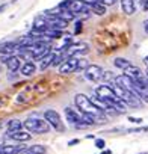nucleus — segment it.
<instances>
[{
  "mask_svg": "<svg viewBox=\"0 0 148 154\" xmlns=\"http://www.w3.org/2000/svg\"><path fill=\"white\" fill-rule=\"evenodd\" d=\"M121 2V9L122 12H125L127 15H131L136 12V6H134V0H119Z\"/></svg>",
  "mask_w": 148,
  "mask_h": 154,
  "instance_id": "obj_15",
  "label": "nucleus"
},
{
  "mask_svg": "<svg viewBox=\"0 0 148 154\" xmlns=\"http://www.w3.org/2000/svg\"><path fill=\"white\" fill-rule=\"evenodd\" d=\"M59 8H65L74 14H86L88 12V6L82 0H65L63 3L59 5Z\"/></svg>",
  "mask_w": 148,
  "mask_h": 154,
  "instance_id": "obj_5",
  "label": "nucleus"
},
{
  "mask_svg": "<svg viewBox=\"0 0 148 154\" xmlns=\"http://www.w3.org/2000/svg\"><path fill=\"white\" fill-rule=\"evenodd\" d=\"M143 27H145V30L148 32V20H145V23H143Z\"/></svg>",
  "mask_w": 148,
  "mask_h": 154,
  "instance_id": "obj_29",
  "label": "nucleus"
},
{
  "mask_svg": "<svg viewBox=\"0 0 148 154\" xmlns=\"http://www.w3.org/2000/svg\"><path fill=\"white\" fill-rule=\"evenodd\" d=\"M100 154H112V151H110V149H104V151H101Z\"/></svg>",
  "mask_w": 148,
  "mask_h": 154,
  "instance_id": "obj_28",
  "label": "nucleus"
},
{
  "mask_svg": "<svg viewBox=\"0 0 148 154\" xmlns=\"http://www.w3.org/2000/svg\"><path fill=\"white\" fill-rule=\"evenodd\" d=\"M3 62H5V65L8 66V69H9L11 72L18 71L20 66H21V57H20V56H15V54H11V56L5 57Z\"/></svg>",
  "mask_w": 148,
  "mask_h": 154,
  "instance_id": "obj_12",
  "label": "nucleus"
},
{
  "mask_svg": "<svg viewBox=\"0 0 148 154\" xmlns=\"http://www.w3.org/2000/svg\"><path fill=\"white\" fill-rule=\"evenodd\" d=\"M143 62H145V65H148V56H146V57L143 59Z\"/></svg>",
  "mask_w": 148,
  "mask_h": 154,
  "instance_id": "obj_31",
  "label": "nucleus"
},
{
  "mask_svg": "<svg viewBox=\"0 0 148 154\" xmlns=\"http://www.w3.org/2000/svg\"><path fill=\"white\" fill-rule=\"evenodd\" d=\"M83 75L85 79H88L89 82H100L101 80V75H103V68L100 65H88L86 68H83Z\"/></svg>",
  "mask_w": 148,
  "mask_h": 154,
  "instance_id": "obj_6",
  "label": "nucleus"
},
{
  "mask_svg": "<svg viewBox=\"0 0 148 154\" xmlns=\"http://www.w3.org/2000/svg\"><path fill=\"white\" fill-rule=\"evenodd\" d=\"M79 142H80L79 139H74V140H69V142H68V145H69V146H74V145H77Z\"/></svg>",
  "mask_w": 148,
  "mask_h": 154,
  "instance_id": "obj_26",
  "label": "nucleus"
},
{
  "mask_svg": "<svg viewBox=\"0 0 148 154\" xmlns=\"http://www.w3.org/2000/svg\"><path fill=\"white\" fill-rule=\"evenodd\" d=\"M91 8L94 9V12H95L97 15H103V14L106 12V9H104V6H103V3H100V2H98V3H95V5H92Z\"/></svg>",
  "mask_w": 148,
  "mask_h": 154,
  "instance_id": "obj_21",
  "label": "nucleus"
},
{
  "mask_svg": "<svg viewBox=\"0 0 148 154\" xmlns=\"http://www.w3.org/2000/svg\"><path fill=\"white\" fill-rule=\"evenodd\" d=\"M29 154H44L47 149L44 145H32L30 148H26Z\"/></svg>",
  "mask_w": 148,
  "mask_h": 154,
  "instance_id": "obj_19",
  "label": "nucleus"
},
{
  "mask_svg": "<svg viewBox=\"0 0 148 154\" xmlns=\"http://www.w3.org/2000/svg\"><path fill=\"white\" fill-rule=\"evenodd\" d=\"M21 127H23V122L18 119H11L8 122V130H20Z\"/></svg>",
  "mask_w": 148,
  "mask_h": 154,
  "instance_id": "obj_20",
  "label": "nucleus"
},
{
  "mask_svg": "<svg viewBox=\"0 0 148 154\" xmlns=\"http://www.w3.org/2000/svg\"><path fill=\"white\" fill-rule=\"evenodd\" d=\"M113 74H112V71H103V75H101V79H104V80H110V79H113Z\"/></svg>",
  "mask_w": 148,
  "mask_h": 154,
  "instance_id": "obj_22",
  "label": "nucleus"
},
{
  "mask_svg": "<svg viewBox=\"0 0 148 154\" xmlns=\"http://www.w3.org/2000/svg\"><path fill=\"white\" fill-rule=\"evenodd\" d=\"M5 9H6V5H0V14H2Z\"/></svg>",
  "mask_w": 148,
  "mask_h": 154,
  "instance_id": "obj_27",
  "label": "nucleus"
},
{
  "mask_svg": "<svg viewBox=\"0 0 148 154\" xmlns=\"http://www.w3.org/2000/svg\"><path fill=\"white\" fill-rule=\"evenodd\" d=\"M128 121H131V122H134V124H140L143 119L142 118H134V116H128Z\"/></svg>",
  "mask_w": 148,
  "mask_h": 154,
  "instance_id": "obj_24",
  "label": "nucleus"
},
{
  "mask_svg": "<svg viewBox=\"0 0 148 154\" xmlns=\"http://www.w3.org/2000/svg\"><path fill=\"white\" fill-rule=\"evenodd\" d=\"M146 75H148V69H146Z\"/></svg>",
  "mask_w": 148,
  "mask_h": 154,
  "instance_id": "obj_32",
  "label": "nucleus"
},
{
  "mask_svg": "<svg viewBox=\"0 0 148 154\" xmlns=\"http://www.w3.org/2000/svg\"><path fill=\"white\" fill-rule=\"evenodd\" d=\"M143 9H145V11H148V0H146L145 5H143Z\"/></svg>",
  "mask_w": 148,
  "mask_h": 154,
  "instance_id": "obj_30",
  "label": "nucleus"
},
{
  "mask_svg": "<svg viewBox=\"0 0 148 154\" xmlns=\"http://www.w3.org/2000/svg\"><path fill=\"white\" fill-rule=\"evenodd\" d=\"M113 63H115V66H116V68H119V69H125L128 65H131V63H130V60H128V59H125V57H116V59L113 60Z\"/></svg>",
  "mask_w": 148,
  "mask_h": 154,
  "instance_id": "obj_18",
  "label": "nucleus"
},
{
  "mask_svg": "<svg viewBox=\"0 0 148 154\" xmlns=\"http://www.w3.org/2000/svg\"><path fill=\"white\" fill-rule=\"evenodd\" d=\"M35 71H36V66H35V63H33V62H26V63L21 66V74H23V75H26V77L32 75Z\"/></svg>",
  "mask_w": 148,
  "mask_h": 154,
  "instance_id": "obj_17",
  "label": "nucleus"
},
{
  "mask_svg": "<svg viewBox=\"0 0 148 154\" xmlns=\"http://www.w3.org/2000/svg\"><path fill=\"white\" fill-rule=\"evenodd\" d=\"M124 71V74L127 75V77H130L131 80H140L142 77L145 75L143 72H142V69L139 68V66H134V65H128L125 69H122Z\"/></svg>",
  "mask_w": 148,
  "mask_h": 154,
  "instance_id": "obj_13",
  "label": "nucleus"
},
{
  "mask_svg": "<svg viewBox=\"0 0 148 154\" xmlns=\"http://www.w3.org/2000/svg\"><path fill=\"white\" fill-rule=\"evenodd\" d=\"M65 116L68 119V122L71 125H76L79 128H83L86 127L83 124V113H79L76 109H72V107H65Z\"/></svg>",
  "mask_w": 148,
  "mask_h": 154,
  "instance_id": "obj_7",
  "label": "nucleus"
},
{
  "mask_svg": "<svg viewBox=\"0 0 148 154\" xmlns=\"http://www.w3.org/2000/svg\"><path fill=\"white\" fill-rule=\"evenodd\" d=\"M79 69V57L77 56H68L60 65H59V72L60 74H68Z\"/></svg>",
  "mask_w": 148,
  "mask_h": 154,
  "instance_id": "obj_8",
  "label": "nucleus"
},
{
  "mask_svg": "<svg viewBox=\"0 0 148 154\" xmlns=\"http://www.w3.org/2000/svg\"><path fill=\"white\" fill-rule=\"evenodd\" d=\"M44 119H45V121L48 122V125L53 127L54 130H57V131H63V130H65V125L62 124L60 115H59L56 110L47 109V110L44 112Z\"/></svg>",
  "mask_w": 148,
  "mask_h": 154,
  "instance_id": "obj_3",
  "label": "nucleus"
},
{
  "mask_svg": "<svg viewBox=\"0 0 148 154\" xmlns=\"http://www.w3.org/2000/svg\"><path fill=\"white\" fill-rule=\"evenodd\" d=\"M18 50V45H17V41H11V42H5L2 47H0V54H14L15 51Z\"/></svg>",
  "mask_w": 148,
  "mask_h": 154,
  "instance_id": "obj_14",
  "label": "nucleus"
},
{
  "mask_svg": "<svg viewBox=\"0 0 148 154\" xmlns=\"http://www.w3.org/2000/svg\"><path fill=\"white\" fill-rule=\"evenodd\" d=\"M53 59H54V53H51V51H48L39 62H41V65H39V68L44 71V69H47L48 66H51V63H53Z\"/></svg>",
  "mask_w": 148,
  "mask_h": 154,
  "instance_id": "obj_16",
  "label": "nucleus"
},
{
  "mask_svg": "<svg viewBox=\"0 0 148 154\" xmlns=\"http://www.w3.org/2000/svg\"><path fill=\"white\" fill-rule=\"evenodd\" d=\"M23 127L29 131V133H36V134H44L50 131V125L45 119H39V118H27L23 122Z\"/></svg>",
  "mask_w": 148,
  "mask_h": 154,
  "instance_id": "obj_2",
  "label": "nucleus"
},
{
  "mask_svg": "<svg viewBox=\"0 0 148 154\" xmlns=\"http://www.w3.org/2000/svg\"><path fill=\"white\" fill-rule=\"evenodd\" d=\"M88 44H85V42H69L68 44V47L65 48V56L68 57V56H79V54H85V53H88Z\"/></svg>",
  "mask_w": 148,
  "mask_h": 154,
  "instance_id": "obj_9",
  "label": "nucleus"
},
{
  "mask_svg": "<svg viewBox=\"0 0 148 154\" xmlns=\"http://www.w3.org/2000/svg\"><path fill=\"white\" fill-rule=\"evenodd\" d=\"M104 145H106V142H104L103 139H95V146H97L98 149H103Z\"/></svg>",
  "mask_w": 148,
  "mask_h": 154,
  "instance_id": "obj_23",
  "label": "nucleus"
},
{
  "mask_svg": "<svg viewBox=\"0 0 148 154\" xmlns=\"http://www.w3.org/2000/svg\"><path fill=\"white\" fill-rule=\"evenodd\" d=\"M133 88L137 92L140 101L148 104V83H143L140 80H133Z\"/></svg>",
  "mask_w": 148,
  "mask_h": 154,
  "instance_id": "obj_10",
  "label": "nucleus"
},
{
  "mask_svg": "<svg viewBox=\"0 0 148 154\" xmlns=\"http://www.w3.org/2000/svg\"><path fill=\"white\" fill-rule=\"evenodd\" d=\"M74 103H76V107L82 112V113H88V115H92V116H101L103 115V110L98 109L89 97H86L85 94H77L74 97Z\"/></svg>",
  "mask_w": 148,
  "mask_h": 154,
  "instance_id": "obj_1",
  "label": "nucleus"
},
{
  "mask_svg": "<svg viewBox=\"0 0 148 154\" xmlns=\"http://www.w3.org/2000/svg\"><path fill=\"white\" fill-rule=\"evenodd\" d=\"M41 17L45 20V23H47V27H48V29L63 30V29H66V26H68V21H65V20H62V18L56 17L54 14L45 12V14H42Z\"/></svg>",
  "mask_w": 148,
  "mask_h": 154,
  "instance_id": "obj_4",
  "label": "nucleus"
},
{
  "mask_svg": "<svg viewBox=\"0 0 148 154\" xmlns=\"http://www.w3.org/2000/svg\"><path fill=\"white\" fill-rule=\"evenodd\" d=\"M82 21H77V26H76V32H74V33H80V30H82Z\"/></svg>",
  "mask_w": 148,
  "mask_h": 154,
  "instance_id": "obj_25",
  "label": "nucleus"
},
{
  "mask_svg": "<svg viewBox=\"0 0 148 154\" xmlns=\"http://www.w3.org/2000/svg\"><path fill=\"white\" fill-rule=\"evenodd\" d=\"M6 136L14 139V140H18V142H27L32 139V134L27 130H21V128L20 130H8Z\"/></svg>",
  "mask_w": 148,
  "mask_h": 154,
  "instance_id": "obj_11",
  "label": "nucleus"
}]
</instances>
